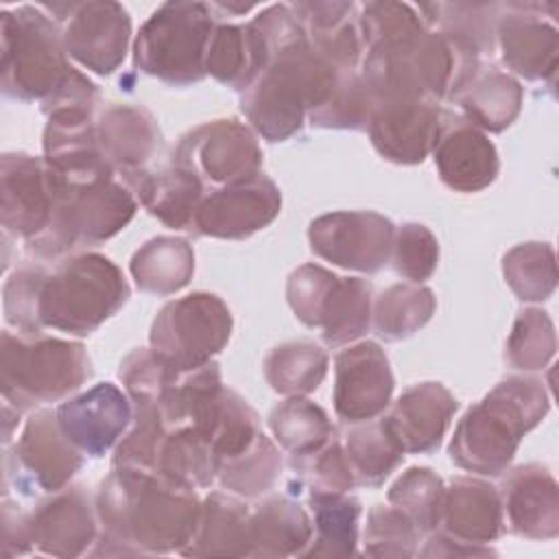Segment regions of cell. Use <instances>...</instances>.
Wrapping results in <instances>:
<instances>
[{"instance_id":"cell-1","label":"cell","mask_w":559,"mask_h":559,"mask_svg":"<svg viewBox=\"0 0 559 559\" xmlns=\"http://www.w3.org/2000/svg\"><path fill=\"white\" fill-rule=\"evenodd\" d=\"M98 539L116 555L181 552L194 535L201 502L190 487L153 472L114 465L96 493Z\"/></svg>"},{"instance_id":"cell-2","label":"cell","mask_w":559,"mask_h":559,"mask_svg":"<svg viewBox=\"0 0 559 559\" xmlns=\"http://www.w3.org/2000/svg\"><path fill=\"white\" fill-rule=\"evenodd\" d=\"M550 397L535 378H507L498 382L456 424L450 459L474 474L498 476L507 472L520 439L548 413Z\"/></svg>"},{"instance_id":"cell-3","label":"cell","mask_w":559,"mask_h":559,"mask_svg":"<svg viewBox=\"0 0 559 559\" xmlns=\"http://www.w3.org/2000/svg\"><path fill=\"white\" fill-rule=\"evenodd\" d=\"M341 74L310 46L288 50L271 59L242 90L240 109L262 138L288 140L330 96Z\"/></svg>"},{"instance_id":"cell-4","label":"cell","mask_w":559,"mask_h":559,"mask_svg":"<svg viewBox=\"0 0 559 559\" xmlns=\"http://www.w3.org/2000/svg\"><path fill=\"white\" fill-rule=\"evenodd\" d=\"M478 57L437 31H424L397 44L365 52L362 76L378 94L397 98L441 100L478 72Z\"/></svg>"},{"instance_id":"cell-5","label":"cell","mask_w":559,"mask_h":559,"mask_svg":"<svg viewBox=\"0 0 559 559\" xmlns=\"http://www.w3.org/2000/svg\"><path fill=\"white\" fill-rule=\"evenodd\" d=\"M52 177L57 197L50 221L28 240L39 258H61L81 245L103 242L124 229L138 210V199L120 175L83 186H66L55 173Z\"/></svg>"},{"instance_id":"cell-6","label":"cell","mask_w":559,"mask_h":559,"mask_svg":"<svg viewBox=\"0 0 559 559\" xmlns=\"http://www.w3.org/2000/svg\"><path fill=\"white\" fill-rule=\"evenodd\" d=\"M90 373L92 365L81 343L44 334L2 332V395L20 411L70 395L90 378Z\"/></svg>"},{"instance_id":"cell-7","label":"cell","mask_w":559,"mask_h":559,"mask_svg":"<svg viewBox=\"0 0 559 559\" xmlns=\"http://www.w3.org/2000/svg\"><path fill=\"white\" fill-rule=\"evenodd\" d=\"M129 297L122 271L100 253H81L48 273L39 297L41 328L85 336L116 314Z\"/></svg>"},{"instance_id":"cell-8","label":"cell","mask_w":559,"mask_h":559,"mask_svg":"<svg viewBox=\"0 0 559 559\" xmlns=\"http://www.w3.org/2000/svg\"><path fill=\"white\" fill-rule=\"evenodd\" d=\"M205 2H164L142 24L133 44V63L170 85H192L205 76V52L214 31Z\"/></svg>"},{"instance_id":"cell-9","label":"cell","mask_w":559,"mask_h":559,"mask_svg":"<svg viewBox=\"0 0 559 559\" xmlns=\"http://www.w3.org/2000/svg\"><path fill=\"white\" fill-rule=\"evenodd\" d=\"M2 24V90L17 100L46 103L66 81V61L57 22L37 4L0 13Z\"/></svg>"},{"instance_id":"cell-10","label":"cell","mask_w":559,"mask_h":559,"mask_svg":"<svg viewBox=\"0 0 559 559\" xmlns=\"http://www.w3.org/2000/svg\"><path fill=\"white\" fill-rule=\"evenodd\" d=\"M231 334V312L212 293L168 301L153 319L148 347L175 371H192L218 354Z\"/></svg>"},{"instance_id":"cell-11","label":"cell","mask_w":559,"mask_h":559,"mask_svg":"<svg viewBox=\"0 0 559 559\" xmlns=\"http://www.w3.org/2000/svg\"><path fill=\"white\" fill-rule=\"evenodd\" d=\"M173 162L192 170L201 181L223 188L260 175L262 151L247 124L223 118L188 131Z\"/></svg>"},{"instance_id":"cell-12","label":"cell","mask_w":559,"mask_h":559,"mask_svg":"<svg viewBox=\"0 0 559 559\" xmlns=\"http://www.w3.org/2000/svg\"><path fill=\"white\" fill-rule=\"evenodd\" d=\"M52 13H63L61 44L68 57L83 68L107 76L124 59L131 17L127 9L111 0H92L74 4H44Z\"/></svg>"},{"instance_id":"cell-13","label":"cell","mask_w":559,"mask_h":559,"mask_svg":"<svg viewBox=\"0 0 559 559\" xmlns=\"http://www.w3.org/2000/svg\"><path fill=\"white\" fill-rule=\"evenodd\" d=\"M83 456L61 430L57 415L39 411L26 421L15 441L13 454L7 459L4 478H13L15 487L26 496L35 491L55 493L81 469Z\"/></svg>"},{"instance_id":"cell-14","label":"cell","mask_w":559,"mask_h":559,"mask_svg":"<svg viewBox=\"0 0 559 559\" xmlns=\"http://www.w3.org/2000/svg\"><path fill=\"white\" fill-rule=\"evenodd\" d=\"M395 227L378 212H332L308 227L310 249L347 271L376 273L391 260Z\"/></svg>"},{"instance_id":"cell-15","label":"cell","mask_w":559,"mask_h":559,"mask_svg":"<svg viewBox=\"0 0 559 559\" xmlns=\"http://www.w3.org/2000/svg\"><path fill=\"white\" fill-rule=\"evenodd\" d=\"M280 207V188L273 179L260 173L247 181L203 194L190 229L201 236L240 240L273 223Z\"/></svg>"},{"instance_id":"cell-16","label":"cell","mask_w":559,"mask_h":559,"mask_svg":"<svg viewBox=\"0 0 559 559\" xmlns=\"http://www.w3.org/2000/svg\"><path fill=\"white\" fill-rule=\"evenodd\" d=\"M443 111L437 103L424 98H378L367 122L376 151L395 164L424 162L439 138Z\"/></svg>"},{"instance_id":"cell-17","label":"cell","mask_w":559,"mask_h":559,"mask_svg":"<svg viewBox=\"0 0 559 559\" xmlns=\"http://www.w3.org/2000/svg\"><path fill=\"white\" fill-rule=\"evenodd\" d=\"M393 373L378 343L362 341L334 358V411L347 424L380 417L393 395Z\"/></svg>"},{"instance_id":"cell-18","label":"cell","mask_w":559,"mask_h":559,"mask_svg":"<svg viewBox=\"0 0 559 559\" xmlns=\"http://www.w3.org/2000/svg\"><path fill=\"white\" fill-rule=\"evenodd\" d=\"M57 181L44 162L26 153H4L0 166V216L13 236L35 238L50 221Z\"/></svg>"},{"instance_id":"cell-19","label":"cell","mask_w":559,"mask_h":559,"mask_svg":"<svg viewBox=\"0 0 559 559\" xmlns=\"http://www.w3.org/2000/svg\"><path fill=\"white\" fill-rule=\"evenodd\" d=\"M55 415L66 437L85 456H103L129 430L133 421V404L116 384L100 382L90 391L61 402Z\"/></svg>"},{"instance_id":"cell-20","label":"cell","mask_w":559,"mask_h":559,"mask_svg":"<svg viewBox=\"0 0 559 559\" xmlns=\"http://www.w3.org/2000/svg\"><path fill=\"white\" fill-rule=\"evenodd\" d=\"M496 39L502 61L528 81L555 76L559 59V33L552 22L544 20V4L518 2L507 4L496 24Z\"/></svg>"},{"instance_id":"cell-21","label":"cell","mask_w":559,"mask_h":559,"mask_svg":"<svg viewBox=\"0 0 559 559\" xmlns=\"http://www.w3.org/2000/svg\"><path fill=\"white\" fill-rule=\"evenodd\" d=\"M44 162L66 186H83L116 175L107 164L92 114L57 111L44 129Z\"/></svg>"},{"instance_id":"cell-22","label":"cell","mask_w":559,"mask_h":559,"mask_svg":"<svg viewBox=\"0 0 559 559\" xmlns=\"http://www.w3.org/2000/svg\"><path fill=\"white\" fill-rule=\"evenodd\" d=\"M96 509L83 487H63L28 513L33 550L52 557H79L96 542Z\"/></svg>"},{"instance_id":"cell-23","label":"cell","mask_w":559,"mask_h":559,"mask_svg":"<svg viewBox=\"0 0 559 559\" xmlns=\"http://www.w3.org/2000/svg\"><path fill=\"white\" fill-rule=\"evenodd\" d=\"M441 181L456 192H478L487 188L500 168L491 140L463 116H443V124L432 148Z\"/></svg>"},{"instance_id":"cell-24","label":"cell","mask_w":559,"mask_h":559,"mask_svg":"<svg viewBox=\"0 0 559 559\" xmlns=\"http://www.w3.org/2000/svg\"><path fill=\"white\" fill-rule=\"evenodd\" d=\"M504 524L528 539H552L559 533V489L555 476L537 465L511 469L498 489Z\"/></svg>"},{"instance_id":"cell-25","label":"cell","mask_w":559,"mask_h":559,"mask_svg":"<svg viewBox=\"0 0 559 559\" xmlns=\"http://www.w3.org/2000/svg\"><path fill=\"white\" fill-rule=\"evenodd\" d=\"M459 408L456 397L441 382H421L406 389L384 417L404 452H432Z\"/></svg>"},{"instance_id":"cell-26","label":"cell","mask_w":559,"mask_h":559,"mask_svg":"<svg viewBox=\"0 0 559 559\" xmlns=\"http://www.w3.org/2000/svg\"><path fill=\"white\" fill-rule=\"evenodd\" d=\"M96 135L107 164L118 175L144 170L162 144V133L151 111L124 103H114L100 114Z\"/></svg>"},{"instance_id":"cell-27","label":"cell","mask_w":559,"mask_h":559,"mask_svg":"<svg viewBox=\"0 0 559 559\" xmlns=\"http://www.w3.org/2000/svg\"><path fill=\"white\" fill-rule=\"evenodd\" d=\"M439 524H443V533L465 544L485 546L498 539L504 531L498 489L478 478H454L445 487Z\"/></svg>"},{"instance_id":"cell-28","label":"cell","mask_w":559,"mask_h":559,"mask_svg":"<svg viewBox=\"0 0 559 559\" xmlns=\"http://www.w3.org/2000/svg\"><path fill=\"white\" fill-rule=\"evenodd\" d=\"M297 13L308 46L330 61L341 72L356 70L362 57V39L354 2H297L290 4Z\"/></svg>"},{"instance_id":"cell-29","label":"cell","mask_w":559,"mask_h":559,"mask_svg":"<svg viewBox=\"0 0 559 559\" xmlns=\"http://www.w3.org/2000/svg\"><path fill=\"white\" fill-rule=\"evenodd\" d=\"M118 175V173H116ZM133 190L138 203L173 229H190L203 199V181L188 168L173 162L170 168L120 175Z\"/></svg>"},{"instance_id":"cell-30","label":"cell","mask_w":559,"mask_h":559,"mask_svg":"<svg viewBox=\"0 0 559 559\" xmlns=\"http://www.w3.org/2000/svg\"><path fill=\"white\" fill-rule=\"evenodd\" d=\"M251 511L234 496L212 491L199 511L186 557H245L251 555Z\"/></svg>"},{"instance_id":"cell-31","label":"cell","mask_w":559,"mask_h":559,"mask_svg":"<svg viewBox=\"0 0 559 559\" xmlns=\"http://www.w3.org/2000/svg\"><path fill=\"white\" fill-rule=\"evenodd\" d=\"M266 63L269 55L251 22L214 26L205 52V74L242 92Z\"/></svg>"},{"instance_id":"cell-32","label":"cell","mask_w":559,"mask_h":559,"mask_svg":"<svg viewBox=\"0 0 559 559\" xmlns=\"http://www.w3.org/2000/svg\"><path fill=\"white\" fill-rule=\"evenodd\" d=\"M251 555L290 557L304 555L312 539V520L304 507L286 496L264 500L251 511Z\"/></svg>"},{"instance_id":"cell-33","label":"cell","mask_w":559,"mask_h":559,"mask_svg":"<svg viewBox=\"0 0 559 559\" xmlns=\"http://www.w3.org/2000/svg\"><path fill=\"white\" fill-rule=\"evenodd\" d=\"M454 100L467 122L480 131L498 133L518 118L522 107V87L507 72L478 68V72L456 92Z\"/></svg>"},{"instance_id":"cell-34","label":"cell","mask_w":559,"mask_h":559,"mask_svg":"<svg viewBox=\"0 0 559 559\" xmlns=\"http://www.w3.org/2000/svg\"><path fill=\"white\" fill-rule=\"evenodd\" d=\"M151 472L175 485L199 489L216 480L218 456L201 432L192 428L166 430L157 445Z\"/></svg>"},{"instance_id":"cell-35","label":"cell","mask_w":559,"mask_h":559,"mask_svg":"<svg viewBox=\"0 0 559 559\" xmlns=\"http://www.w3.org/2000/svg\"><path fill=\"white\" fill-rule=\"evenodd\" d=\"M129 269L140 290L170 295L190 282L194 273V251L183 238L157 236L133 253Z\"/></svg>"},{"instance_id":"cell-36","label":"cell","mask_w":559,"mask_h":559,"mask_svg":"<svg viewBox=\"0 0 559 559\" xmlns=\"http://www.w3.org/2000/svg\"><path fill=\"white\" fill-rule=\"evenodd\" d=\"M354 483L362 487H378L402 463L404 448L389 428L384 417L356 424L343 443Z\"/></svg>"},{"instance_id":"cell-37","label":"cell","mask_w":559,"mask_h":559,"mask_svg":"<svg viewBox=\"0 0 559 559\" xmlns=\"http://www.w3.org/2000/svg\"><path fill=\"white\" fill-rule=\"evenodd\" d=\"M312 539L304 555L347 557L356 552L360 502L347 493H310Z\"/></svg>"},{"instance_id":"cell-38","label":"cell","mask_w":559,"mask_h":559,"mask_svg":"<svg viewBox=\"0 0 559 559\" xmlns=\"http://www.w3.org/2000/svg\"><path fill=\"white\" fill-rule=\"evenodd\" d=\"M435 295L428 286L404 282L380 293L371 308V325L384 341H402L421 330L435 312Z\"/></svg>"},{"instance_id":"cell-39","label":"cell","mask_w":559,"mask_h":559,"mask_svg":"<svg viewBox=\"0 0 559 559\" xmlns=\"http://www.w3.org/2000/svg\"><path fill=\"white\" fill-rule=\"evenodd\" d=\"M328 354L312 341H290L264 358V378L282 395H308L328 373Z\"/></svg>"},{"instance_id":"cell-40","label":"cell","mask_w":559,"mask_h":559,"mask_svg":"<svg viewBox=\"0 0 559 559\" xmlns=\"http://www.w3.org/2000/svg\"><path fill=\"white\" fill-rule=\"evenodd\" d=\"M269 426L277 443L293 456L319 450L336 437L325 411L304 395H290L269 415Z\"/></svg>"},{"instance_id":"cell-41","label":"cell","mask_w":559,"mask_h":559,"mask_svg":"<svg viewBox=\"0 0 559 559\" xmlns=\"http://www.w3.org/2000/svg\"><path fill=\"white\" fill-rule=\"evenodd\" d=\"M371 308L369 282L360 277H338L321 319L323 341L338 347L360 338L371 325Z\"/></svg>"},{"instance_id":"cell-42","label":"cell","mask_w":559,"mask_h":559,"mask_svg":"<svg viewBox=\"0 0 559 559\" xmlns=\"http://www.w3.org/2000/svg\"><path fill=\"white\" fill-rule=\"evenodd\" d=\"M424 13H432L426 24H437L443 37L463 46L465 50L480 57L491 50L496 39V24L500 17L498 4H424L419 7Z\"/></svg>"},{"instance_id":"cell-43","label":"cell","mask_w":559,"mask_h":559,"mask_svg":"<svg viewBox=\"0 0 559 559\" xmlns=\"http://www.w3.org/2000/svg\"><path fill=\"white\" fill-rule=\"evenodd\" d=\"M282 472V456L273 441L260 432L255 441L240 454L218 465L216 480L227 491L242 498H258L269 491Z\"/></svg>"},{"instance_id":"cell-44","label":"cell","mask_w":559,"mask_h":559,"mask_svg":"<svg viewBox=\"0 0 559 559\" xmlns=\"http://www.w3.org/2000/svg\"><path fill=\"white\" fill-rule=\"evenodd\" d=\"M502 273L522 301H544L557 286L555 249L548 242H524L502 260Z\"/></svg>"},{"instance_id":"cell-45","label":"cell","mask_w":559,"mask_h":559,"mask_svg":"<svg viewBox=\"0 0 559 559\" xmlns=\"http://www.w3.org/2000/svg\"><path fill=\"white\" fill-rule=\"evenodd\" d=\"M378 94L360 72H343L330 96L308 114L310 124L323 129H367Z\"/></svg>"},{"instance_id":"cell-46","label":"cell","mask_w":559,"mask_h":559,"mask_svg":"<svg viewBox=\"0 0 559 559\" xmlns=\"http://www.w3.org/2000/svg\"><path fill=\"white\" fill-rule=\"evenodd\" d=\"M445 487L430 467L406 469L389 489L391 507L400 509L419 533H430L441 522Z\"/></svg>"},{"instance_id":"cell-47","label":"cell","mask_w":559,"mask_h":559,"mask_svg":"<svg viewBox=\"0 0 559 559\" xmlns=\"http://www.w3.org/2000/svg\"><path fill=\"white\" fill-rule=\"evenodd\" d=\"M557 347L555 325L548 312L526 308L518 314L507 341V360L513 369L537 371L548 365Z\"/></svg>"},{"instance_id":"cell-48","label":"cell","mask_w":559,"mask_h":559,"mask_svg":"<svg viewBox=\"0 0 559 559\" xmlns=\"http://www.w3.org/2000/svg\"><path fill=\"white\" fill-rule=\"evenodd\" d=\"M358 31L365 52L397 44L426 31L424 17L404 2H367L358 15Z\"/></svg>"},{"instance_id":"cell-49","label":"cell","mask_w":559,"mask_h":559,"mask_svg":"<svg viewBox=\"0 0 559 559\" xmlns=\"http://www.w3.org/2000/svg\"><path fill=\"white\" fill-rule=\"evenodd\" d=\"M260 435V421L255 411L238 393L223 389L214 421L207 439L218 456V465L247 450Z\"/></svg>"},{"instance_id":"cell-50","label":"cell","mask_w":559,"mask_h":559,"mask_svg":"<svg viewBox=\"0 0 559 559\" xmlns=\"http://www.w3.org/2000/svg\"><path fill=\"white\" fill-rule=\"evenodd\" d=\"M293 469L310 493H347L356 485L343 443L336 437L314 452L293 456Z\"/></svg>"},{"instance_id":"cell-51","label":"cell","mask_w":559,"mask_h":559,"mask_svg":"<svg viewBox=\"0 0 559 559\" xmlns=\"http://www.w3.org/2000/svg\"><path fill=\"white\" fill-rule=\"evenodd\" d=\"M419 528L395 507L376 504L367 515L365 555L369 557H413L417 552Z\"/></svg>"},{"instance_id":"cell-52","label":"cell","mask_w":559,"mask_h":559,"mask_svg":"<svg viewBox=\"0 0 559 559\" xmlns=\"http://www.w3.org/2000/svg\"><path fill=\"white\" fill-rule=\"evenodd\" d=\"M391 262L397 275L413 284L428 280L439 262V245L421 223H404L395 229Z\"/></svg>"},{"instance_id":"cell-53","label":"cell","mask_w":559,"mask_h":559,"mask_svg":"<svg viewBox=\"0 0 559 559\" xmlns=\"http://www.w3.org/2000/svg\"><path fill=\"white\" fill-rule=\"evenodd\" d=\"M48 271L44 266H22L4 284L7 321L22 334H41L39 297Z\"/></svg>"},{"instance_id":"cell-54","label":"cell","mask_w":559,"mask_h":559,"mask_svg":"<svg viewBox=\"0 0 559 559\" xmlns=\"http://www.w3.org/2000/svg\"><path fill=\"white\" fill-rule=\"evenodd\" d=\"M338 275L319 264H304L290 273L286 297L295 317L308 328H321V319Z\"/></svg>"},{"instance_id":"cell-55","label":"cell","mask_w":559,"mask_h":559,"mask_svg":"<svg viewBox=\"0 0 559 559\" xmlns=\"http://www.w3.org/2000/svg\"><path fill=\"white\" fill-rule=\"evenodd\" d=\"M2 546L4 555L9 557L28 552L33 548L28 537V513L13 509L11 502H4L2 507Z\"/></svg>"},{"instance_id":"cell-56","label":"cell","mask_w":559,"mask_h":559,"mask_svg":"<svg viewBox=\"0 0 559 559\" xmlns=\"http://www.w3.org/2000/svg\"><path fill=\"white\" fill-rule=\"evenodd\" d=\"M493 550L487 546H474V544H465L459 542L454 537H450L448 533H435L428 537L426 546L419 550V555L424 557H485L491 555Z\"/></svg>"}]
</instances>
